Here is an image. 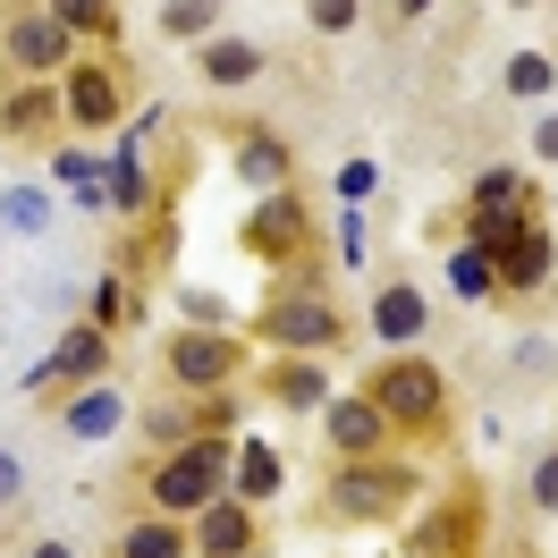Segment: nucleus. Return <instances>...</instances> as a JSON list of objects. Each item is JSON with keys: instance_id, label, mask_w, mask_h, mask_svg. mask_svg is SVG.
<instances>
[{"instance_id": "nucleus-1", "label": "nucleus", "mask_w": 558, "mask_h": 558, "mask_svg": "<svg viewBox=\"0 0 558 558\" xmlns=\"http://www.w3.org/2000/svg\"><path fill=\"white\" fill-rule=\"evenodd\" d=\"M423 499V465L415 457H330V490H322V517L330 524H398Z\"/></svg>"}, {"instance_id": "nucleus-2", "label": "nucleus", "mask_w": 558, "mask_h": 558, "mask_svg": "<svg viewBox=\"0 0 558 558\" xmlns=\"http://www.w3.org/2000/svg\"><path fill=\"white\" fill-rule=\"evenodd\" d=\"M364 398L381 407L389 440H440L449 432V381H440L432 355H389L381 373L364 381Z\"/></svg>"}, {"instance_id": "nucleus-3", "label": "nucleus", "mask_w": 558, "mask_h": 558, "mask_svg": "<svg viewBox=\"0 0 558 558\" xmlns=\"http://www.w3.org/2000/svg\"><path fill=\"white\" fill-rule=\"evenodd\" d=\"M229 465H238V449H229V432H204V440H186V449H170L161 465H153V517H204L211 499L229 490Z\"/></svg>"}, {"instance_id": "nucleus-4", "label": "nucleus", "mask_w": 558, "mask_h": 558, "mask_svg": "<svg viewBox=\"0 0 558 558\" xmlns=\"http://www.w3.org/2000/svg\"><path fill=\"white\" fill-rule=\"evenodd\" d=\"M254 339H263V348H279V355H330V348H348V314H339L322 288L288 279V288H271V296H263Z\"/></svg>"}, {"instance_id": "nucleus-5", "label": "nucleus", "mask_w": 558, "mask_h": 558, "mask_svg": "<svg viewBox=\"0 0 558 558\" xmlns=\"http://www.w3.org/2000/svg\"><path fill=\"white\" fill-rule=\"evenodd\" d=\"M245 254L254 263H271V271H314V211L296 204V186H279V195H254V211H245ZM314 288V279H305Z\"/></svg>"}, {"instance_id": "nucleus-6", "label": "nucleus", "mask_w": 558, "mask_h": 558, "mask_svg": "<svg viewBox=\"0 0 558 558\" xmlns=\"http://www.w3.org/2000/svg\"><path fill=\"white\" fill-rule=\"evenodd\" d=\"M483 533H490L483 483H457L440 508H423V517L407 524V558H483Z\"/></svg>"}, {"instance_id": "nucleus-7", "label": "nucleus", "mask_w": 558, "mask_h": 558, "mask_svg": "<svg viewBox=\"0 0 558 558\" xmlns=\"http://www.w3.org/2000/svg\"><path fill=\"white\" fill-rule=\"evenodd\" d=\"M161 373L178 389H229L245 373V339L238 330H220V322H186L161 339Z\"/></svg>"}, {"instance_id": "nucleus-8", "label": "nucleus", "mask_w": 558, "mask_h": 558, "mask_svg": "<svg viewBox=\"0 0 558 558\" xmlns=\"http://www.w3.org/2000/svg\"><path fill=\"white\" fill-rule=\"evenodd\" d=\"M60 110H69L76 136L119 128V119H128V69H119V60H85V51H76L69 76H60Z\"/></svg>"}, {"instance_id": "nucleus-9", "label": "nucleus", "mask_w": 558, "mask_h": 558, "mask_svg": "<svg viewBox=\"0 0 558 558\" xmlns=\"http://www.w3.org/2000/svg\"><path fill=\"white\" fill-rule=\"evenodd\" d=\"M238 423V389H186L178 407H144V449H186V440H204V432H229Z\"/></svg>"}, {"instance_id": "nucleus-10", "label": "nucleus", "mask_w": 558, "mask_h": 558, "mask_svg": "<svg viewBox=\"0 0 558 558\" xmlns=\"http://www.w3.org/2000/svg\"><path fill=\"white\" fill-rule=\"evenodd\" d=\"M60 128H69L60 85L51 76H9V94H0V144H51Z\"/></svg>"}, {"instance_id": "nucleus-11", "label": "nucleus", "mask_w": 558, "mask_h": 558, "mask_svg": "<svg viewBox=\"0 0 558 558\" xmlns=\"http://www.w3.org/2000/svg\"><path fill=\"white\" fill-rule=\"evenodd\" d=\"M69 60H76V35L51 9H17L9 17V69L17 76H69Z\"/></svg>"}, {"instance_id": "nucleus-12", "label": "nucleus", "mask_w": 558, "mask_h": 558, "mask_svg": "<svg viewBox=\"0 0 558 558\" xmlns=\"http://www.w3.org/2000/svg\"><path fill=\"white\" fill-rule=\"evenodd\" d=\"M322 440H330V457H381L389 423H381V407L355 389V398H322Z\"/></svg>"}, {"instance_id": "nucleus-13", "label": "nucleus", "mask_w": 558, "mask_h": 558, "mask_svg": "<svg viewBox=\"0 0 558 558\" xmlns=\"http://www.w3.org/2000/svg\"><path fill=\"white\" fill-rule=\"evenodd\" d=\"M186 524H195V550H204V558H245V550H263V517L245 508L238 490H220L204 517H186Z\"/></svg>"}, {"instance_id": "nucleus-14", "label": "nucleus", "mask_w": 558, "mask_h": 558, "mask_svg": "<svg viewBox=\"0 0 558 558\" xmlns=\"http://www.w3.org/2000/svg\"><path fill=\"white\" fill-rule=\"evenodd\" d=\"M373 330H381V348H398V355H415V348H423L432 305H423L415 279H381V288H373Z\"/></svg>"}, {"instance_id": "nucleus-15", "label": "nucleus", "mask_w": 558, "mask_h": 558, "mask_svg": "<svg viewBox=\"0 0 558 558\" xmlns=\"http://www.w3.org/2000/svg\"><path fill=\"white\" fill-rule=\"evenodd\" d=\"M102 373H110V330H102V322H76L69 339L51 348V364H43L35 381L43 389H85V381H102Z\"/></svg>"}, {"instance_id": "nucleus-16", "label": "nucleus", "mask_w": 558, "mask_h": 558, "mask_svg": "<svg viewBox=\"0 0 558 558\" xmlns=\"http://www.w3.org/2000/svg\"><path fill=\"white\" fill-rule=\"evenodd\" d=\"M558 279V238L550 229H524L517 245H499V296H542Z\"/></svg>"}, {"instance_id": "nucleus-17", "label": "nucleus", "mask_w": 558, "mask_h": 558, "mask_svg": "<svg viewBox=\"0 0 558 558\" xmlns=\"http://www.w3.org/2000/svg\"><path fill=\"white\" fill-rule=\"evenodd\" d=\"M238 178L254 186V195H279V186H296V153L279 144V128H238Z\"/></svg>"}, {"instance_id": "nucleus-18", "label": "nucleus", "mask_w": 558, "mask_h": 558, "mask_svg": "<svg viewBox=\"0 0 558 558\" xmlns=\"http://www.w3.org/2000/svg\"><path fill=\"white\" fill-rule=\"evenodd\" d=\"M263 69H271V60H263V43H245V35H211V43H195V76H204L211 94H238V85H254Z\"/></svg>"}, {"instance_id": "nucleus-19", "label": "nucleus", "mask_w": 558, "mask_h": 558, "mask_svg": "<svg viewBox=\"0 0 558 558\" xmlns=\"http://www.w3.org/2000/svg\"><path fill=\"white\" fill-rule=\"evenodd\" d=\"M279 483H288V465H279L271 440H245L238 465H229V490H238L245 508H263V499H279Z\"/></svg>"}, {"instance_id": "nucleus-20", "label": "nucleus", "mask_w": 558, "mask_h": 558, "mask_svg": "<svg viewBox=\"0 0 558 558\" xmlns=\"http://www.w3.org/2000/svg\"><path fill=\"white\" fill-rule=\"evenodd\" d=\"M263 389H271V407H322V398H330L322 355H279L271 373H263Z\"/></svg>"}, {"instance_id": "nucleus-21", "label": "nucleus", "mask_w": 558, "mask_h": 558, "mask_svg": "<svg viewBox=\"0 0 558 558\" xmlns=\"http://www.w3.org/2000/svg\"><path fill=\"white\" fill-rule=\"evenodd\" d=\"M60 423H69V440H110V432L128 423V407H119V398H110L102 381H85V389L69 398V407H60Z\"/></svg>"}, {"instance_id": "nucleus-22", "label": "nucleus", "mask_w": 558, "mask_h": 558, "mask_svg": "<svg viewBox=\"0 0 558 558\" xmlns=\"http://www.w3.org/2000/svg\"><path fill=\"white\" fill-rule=\"evenodd\" d=\"M186 550H195V533L178 517H136L119 533V558H186Z\"/></svg>"}, {"instance_id": "nucleus-23", "label": "nucleus", "mask_w": 558, "mask_h": 558, "mask_svg": "<svg viewBox=\"0 0 558 558\" xmlns=\"http://www.w3.org/2000/svg\"><path fill=\"white\" fill-rule=\"evenodd\" d=\"M449 288L465 296V305H490V296H499V254H483V245H457V254H449Z\"/></svg>"}, {"instance_id": "nucleus-24", "label": "nucleus", "mask_w": 558, "mask_h": 558, "mask_svg": "<svg viewBox=\"0 0 558 558\" xmlns=\"http://www.w3.org/2000/svg\"><path fill=\"white\" fill-rule=\"evenodd\" d=\"M43 9H51L76 43H110L119 35V0H43Z\"/></svg>"}, {"instance_id": "nucleus-25", "label": "nucleus", "mask_w": 558, "mask_h": 558, "mask_svg": "<svg viewBox=\"0 0 558 558\" xmlns=\"http://www.w3.org/2000/svg\"><path fill=\"white\" fill-rule=\"evenodd\" d=\"M161 35L170 43H211L220 35V0H161Z\"/></svg>"}, {"instance_id": "nucleus-26", "label": "nucleus", "mask_w": 558, "mask_h": 558, "mask_svg": "<svg viewBox=\"0 0 558 558\" xmlns=\"http://www.w3.org/2000/svg\"><path fill=\"white\" fill-rule=\"evenodd\" d=\"M550 85H558L550 51H517V60H508V94H524V102H542Z\"/></svg>"}, {"instance_id": "nucleus-27", "label": "nucleus", "mask_w": 558, "mask_h": 558, "mask_svg": "<svg viewBox=\"0 0 558 558\" xmlns=\"http://www.w3.org/2000/svg\"><path fill=\"white\" fill-rule=\"evenodd\" d=\"M355 17H364V0H305V26L314 35H348Z\"/></svg>"}, {"instance_id": "nucleus-28", "label": "nucleus", "mask_w": 558, "mask_h": 558, "mask_svg": "<svg viewBox=\"0 0 558 558\" xmlns=\"http://www.w3.org/2000/svg\"><path fill=\"white\" fill-rule=\"evenodd\" d=\"M517 195H524L517 170H483V178H474V211H499V204H517Z\"/></svg>"}, {"instance_id": "nucleus-29", "label": "nucleus", "mask_w": 558, "mask_h": 558, "mask_svg": "<svg viewBox=\"0 0 558 558\" xmlns=\"http://www.w3.org/2000/svg\"><path fill=\"white\" fill-rule=\"evenodd\" d=\"M128 314H136V296H128V271H110V279H102V296H94V322L110 330V322H128Z\"/></svg>"}, {"instance_id": "nucleus-30", "label": "nucleus", "mask_w": 558, "mask_h": 558, "mask_svg": "<svg viewBox=\"0 0 558 558\" xmlns=\"http://www.w3.org/2000/svg\"><path fill=\"white\" fill-rule=\"evenodd\" d=\"M119 211H144V170H136V144H119Z\"/></svg>"}, {"instance_id": "nucleus-31", "label": "nucleus", "mask_w": 558, "mask_h": 558, "mask_svg": "<svg viewBox=\"0 0 558 558\" xmlns=\"http://www.w3.org/2000/svg\"><path fill=\"white\" fill-rule=\"evenodd\" d=\"M533 508H558V449L533 465Z\"/></svg>"}, {"instance_id": "nucleus-32", "label": "nucleus", "mask_w": 558, "mask_h": 558, "mask_svg": "<svg viewBox=\"0 0 558 558\" xmlns=\"http://www.w3.org/2000/svg\"><path fill=\"white\" fill-rule=\"evenodd\" d=\"M533 153H542V161H558V119H542V128H533Z\"/></svg>"}, {"instance_id": "nucleus-33", "label": "nucleus", "mask_w": 558, "mask_h": 558, "mask_svg": "<svg viewBox=\"0 0 558 558\" xmlns=\"http://www.w3.org/2000/svg\"><path fill=\"white\" fill-rule=\"evenodd\" d=\"M0 499H17V457H0Z\"/></svg>"}, {"instance_id": "nucleus-34", "label": "nucleus", "mask_w": 558, "mask_h": 558, "mask_svg": "<svg viewBox=\"0 0 558 558\" xmlns=\"http://www.w3.org/2000/svg\"><path fill=\"white\" fill-rule=\"evenodd\" d=\"M26 558H76V550H69V542H35Z\"/></svg>"}, {"instance_id": "nucleus-35", "label": "nucleus", "mask_w": 558, "mask_h": 558, "mask_svg": "<svg viewBox=\"0 0 558 558\" xmlns=\"http://www.w3.org/2000/svg\"><path fill=\"white\" fill-rule=\"evenodd\" d=\"M389 9H398V17H423V9H432V0H389Z\"/></svg>"}, {"instance_id": "nucleus-36", "label": "nucleus", "mask_w": 558, "mask_h": 558, "mask_svg": "<svg viewBox=\"0 0 558 558\" xmlns=\"http://www.w3.org/2000/svg\"><path fill=\"white\" fill-rule=\"evenodd\" d=\"M245 558H271V550H245Z\"/></svg>"}]
</instances>
